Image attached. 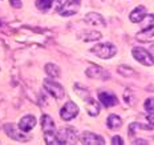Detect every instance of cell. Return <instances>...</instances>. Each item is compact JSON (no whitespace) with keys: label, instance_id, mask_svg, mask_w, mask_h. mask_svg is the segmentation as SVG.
Listing matches in <instances>:
<instances>
[{"label":"cell","instance_id":"ffe728a7","mask_svg":"<svg viewBox=\"0 0 154 145\" xmlns=\"http://www.w3.org/2000/svg\"><path fill=\"white\" fill-rule=\"evenodd\" d=\"M145 111L147 115L153 116L154 115V97H149L145 101Z\"/></svg>","mask_w":154,"mask_h":145},{"label":"cell","instance_id":"4fadbf2b","mask_svg":"<svg viewBox=\"0 0 154 145\" xmlns=\"http://www.w3.org/2000/svg\"><path fill=\"white\" fill-rule=\"evenodd\" d=\"M146 15H147L146 7H143V5H138V7L134 8L133 11L130 12L129 19H130L131 23H141V21L145 19Z\"/></svg>","mask_w":154,"mask_h":145},{"label":"cell","instance_id":"4316f807","mask_svg":"<svg viewBox=\"0 0 154 145\" xmlns=\"http://www.w3.org/2000/svg\"><path fill=\"white\" fill-rule=\"evenodd\" d=\"M133 144H136V145H146V144H149L146 140H142V138H137V140H134L133 141Z\"/></svg>","mask_w":154,"mask_h":145},{"label":"cell","instance_id":"277c9868","mask_svg":"<svg viewBox=\"0 0 154 145\" xmlns=\"http://www.w3.org/2000/svg\"><path fill=\"white\" fill-rule=\"evenodd\" d=\"M44 89L52 95V97H54L56 100H61L65 95V91H64V87L61 84H59L57 81H54L53 79H45L43 83Z\"/></svg>","mask_w":154,"mask_h":145},{"label":"cell","instance_id":"ac0fdd59","mask_svg":"<svg viewBox=\"0 0 154 145\" xmlns=\"http://www.w3.org/2000/svg\"><path fill=\"white\" fill-rule=\"evenodd\" d=\"M141 23H142V31L154 30V15H146Z\"/></svg>","mask_w":154,"mask_h":145},{"label":"cell","instance_id":"e0dca14e","mask_svg":"<svg viewBox=\"0 0 154 145\" xmlns=\"http://www.w3.org/2000/svg\"><path fill=\"white\" fill-rule=\"evenodd\" d=\"M44 69H45L47 75L49 76V77H52V79H56V77H59V76H60V68L56 65V64L48 63V64H45Z\"/></svg>","mask_w":154,"mask_h":145},{"label":"cell","instance_id":"7a4b0ae2","mask_svg":"<svg viewBox=\"0 0 154 145\" xmlns=\"http://www.w3.org/2000/svg\"><path fill=\"white\" fill-rule=\"evenodd\" d=\"M91 52L94 53L100 59L106 60L114 56L116 52H117V48L112 43H102V44H96L93 48H91Z\"/></svg>","mask_w":154,"mask_h":145},{"label":"cell","instance_id":"ba28073f","mask_svg":"<svg viewBox=\"0 0 154 145\" xmlns=\"http://www.w3.org/2000/svg\"><path fill=\"white\" fill-rule=\"evenodd\" d=\"M80 144L82 145H104L105 140L98 134H94L92 132H84L81 136L79 137Z\"/></svg>","mask_w":154,"mask_h":145},{"label":"cell","instance_id":"d6986e66","mask_svg":"<svg viewBox=\"0 0 154 145\" xmlns=\"http://www.w3.org/2000/svg\"><path fill=\"white\" fill-rule=\"evenodd\" d=\"M118 73H121V75L125 76V77H131V76L136 75L134 69L130 68V67H128V65H120L118 67Z\"/></svg>","mask_w":154,"mask_h":145},{"label":"cell","instance_id":"cb8c5ba5","mask_svg":"<svg viewBox=\"0 0 154 145\" xmlns=\"http://www.w3.org/2000/svg\"><path fill=\"white\" fill-rule=\"evenodd\" d=\"M146 124H143L145 125V129L146 131H153L154 129V117H152L150 115H147V118H146Z\"/></svg>","mask_w":154,"mask_h":145},{"label":"cell","instance_id":"52a82bcc","mask_svg":"<svg viewBox=\"0 0 154 145\" xmlns=\"http://www.w3.org/2000/svg\"><path fill=\"white\" fill-rule=\"evenodd\" d=\"M79 115V107L75 104L73 101H68L65 102V105L61 108L60 111V116L64 121H70L72 118H75Z\"/></svg>","mask_w":154,"mask_h":145},{"label":"cell","instance_id":"8992f818","mask_svg":"<svg viewBox=\"0 0 154 145\" xmlns=\"http://www.w3.org/2000/svg\"><path fill=\"white\" fill-rule=\"evenodd\" d=\"M85 75L88 77H91V79H98V80H109L110 79V73L100 65H91L85 71Z\"/></svg>","mask_w":154,"mask_h":145},{"label":"cell","instance_id":"484cf974","mask_svg":"<svg viewBox=\"0 0 154 145\" xmlns=\"http://www.w3.org/2000/svg\"><path fill=\"white\" fill-rule=\"evenodd\" d=\"M9 4L14 8H20L21 7V0H9Z\"/></svg>","mask_w":154,"mask_h":145},{"label":"cell","instance_id":"d4e9b609","mask_svg":"<svg viewBox=\"0 0 154 145\" xmlns=\"http://www.w3.org/2000/svg\"><path fill=\"white\" fill-rule=\"evenodd\" d=\"M112 144H113V145H122L124 140L120 136H114L113 138H112Z\"/></svg>","mask_w":154,"mask_h":145},{"label":"cell","instance_id":"8fae6325","mask_svg":"<svg viewBox=\"0 0 154 145\" xmlns=\"http://www.w3.org/2000/svg\"><path fill=\"white\" fill-rule=\"evenodd\" d=\"M84 21L91 25H94V27H105L106 25V21L102 17V15L97 14V12H89L84 17Z\"/></svg>","mask_w":154,"mask_h":145},{"label":"cell","instance_id":"7402d4cb","mask_svg":"<svg viewBox=\"0 0 154 145\" xmlns=\"http://www.w3.org/2000/svg\"><path fill=\"white\" fill-rule=\"evenodd\" d=\"M124 99H125V102H126L129 107L134 105V95L130 91H126L124 93Z\"/></svg>","mask_w":154,"mask_h":145},{"label":"cell","instance_id":"603a6c76","mask_svg":"<svg viewBox=\"0 0 154 145\" xmlns=\"http://www.w3.org/2000/svg\"><path fill=\"white\" fill-rule=\"evenodd\" d=\"M63 2L61 0H52V3H51V8H52V11H56V12H60L63 8Z\"/></svg>","mask_w":154,"mask_h":145},{"label":"cell","instance_id":"9a60e30c","mask_svg":"<svg viewBox=\"0 0 154 145\" xmlns=\"http://www.w3.org/2000/svg\"><path fill=\"white\" fill-rule=\"evenodd\" d=\"M102 37V35L98 31H82L79 33V39L84 41H96L100 40Z\"/></svg>","mask_w":154,"mask_h":145},{"label":"cell","instance_id":"44dd1931","mask_svg":"<svg viewBox=\"0 0 154 145\" xmlns=\"http://www.w3.org/2000/svg\"><path fill=\"white\" fill-rule=\"evenodd\" d=\"M52 0H36V5L40 11H48L51 8Z\"/></svg>","mask_w":154,"mask_h":145},{"label":"cell","instance_id":"30bf717a","mask_svg":"<svg viewBox=\"0 0 154 145\" xmlns=\"http://www.w3.org/2000/svg\"><path fill=\"white\" fill-rule=\"evenodd\" d=\"M98 100L105 108H110L118 104V99L114 93L109 91H100L98 92Z\"/></svg>","mask_w":154,"mask_h":145},{"label":"cell","instance_id":"6da1fadb","mask_svg":"<svg viewBox=\"0 0 154 145\" xmlns=\"http://www.w3.org/2000/svg\"><path fill=\"white\" fill-rule=\"evenodd\" d=\"M41 128L44 132V140L48 145L56 144V125L53 122V118L49 115H43L41 116Z\"/></svg>","mask_w":154,"mask_h":145},{"label":"cell","instance_id":"3957f363","mask_svg":"<svg viewBox=\"0 0 154 145\" xmlns=\"http://www.w3.org/2000/svg\"><path fill=\"white\" fill-rule=\"evenodd\" d=\"M77 141V133L73 128L65 127L56 132V144H75Z\"/></svg>","mask_w":154,"mask_h":145},{"label":"cell","instance_id":"5b68a950","mask_svg":"<svg viewBox=\"0 0 154 145\" xmlns=\"http://www.w3.org/2000/svg\"><path fill=\"white\" fill-rule=\"evenodd\" d=\"M131 55H133V57L137 61H140L141 64H143V65H146V67H152L154 64L153 55L150 53L149 51H146L145 48L134 47L133 49H131Z\"/></svg>","mask_w":154,"mask_h":145},{"label":"cell","instance_id":"5bb4252c","mask_svg":"<svg viewBox=\"0 0 154 145\" xmlns=\"http://www.w3.org/2000/svg\"><path fill=\"white\" fill-rule=\"evenodd\" d=\"M35 125H36V118H35V116H31V115L24 116V117L19 121V128L23 132H25V133L29 132Z\"/></svg>","mask_w":154,"mask_h":145},{"label":"cell","instance_id":"2e32d148","mask_svg":"<svg viewBox=\"0 0 154 145\" xmlns=\"http://www.w3.org/2000/svg\"><path fill=\"white\" fill-rule=\"evenodd\" d=\"M106 125L109 129H118L122 127V120L117 115H109L106 118Z\"/></svg>","mask_w":154,"mask_h":145},{"label":"cell","instance_id":"7c38bea8","mask_svg":"<svg viewBox=\"0 0 154 145\" xmlns=\"http://www.w3.org/2000/svg\"><path fill=\"white\" fill-rule=\"evenodd\" d=\"M82 101L85 102V108H86V112H88L89 116H93V117L98 116V113H100V104H98V101H96L91 96H88V97L84 99Z\"/></svg>","mask_w":154,"mask_h":145},{"label":"cell","instance_id":"9c48e42d","mask_svg":"<svg viewBox=\"0 0 154 145\" xmlns=\"http://www.w3.org/2000/svg\"><path fill=\"white\" fill-rule=\"evenodd\" d=\"M4 131H5V133H7V136H9L11 138H14V140H16V141H27L28 137L27 134H24V133H21V129L20 128H17L15 124H5L4 125Z\"/></svg>","mask_w":154,"mask_h":145}]
</instances>
